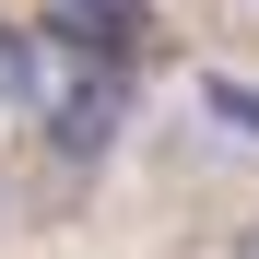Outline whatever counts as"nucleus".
Segmentation results:
<instances>
[{"mask_svg": "<svg viewBox=\"0 0 259 259\" xmlns=\"http://www.w3.org/2000/svg\"><path fill=\"white\" fill-rule=\"evenodd\" d=\"M200 12H236V0H200Z\"/></svg>", "mask_w": 259, "mask_h": 259, "instance_id": "39448f33", "label": "nucleus"}, {"mask_svg": "<svg viewBox=\"0 0 259 259\" xmlns=\"http://www.w3.org/2000/svg\"><path fill=\"white\" fill-rule=\"evenodd\" d=\"M236 259H259V236H236Z\"/></svg>", "mask_w": 259, "mask_h": 259, "instance_id": "20e7f679", "label": "nucleus"}, {"mask_svg": "<svg viewBox=\"0 0 259 259\" xmlns=\"http://www.w3.org/2000/svg\"><path fill=\"white\" fill-rule=\"evenodd\" d=\"M0 106H24V118H48V48H35L24 24H0Z\"/></svg>", "mask_w": 259, "mask_h": 259, "instance_id": "f03ea898", "label": "nucleus"}, {"mask_svg": "<svg viewBox=\"0 0 259 259\" xmlns=\"http://www.w3.org/2000/svg\"><path fill=\"white\" fill-rule=\"evenodd\" d=\"M118 118H130V71H71V82H48V142H59L71 165H95V153L118 142Z\"/></svg>", "mask_w": 259, "mask_h": 259, "instance_id": "f257e3e1", "label": "nucleus"}, {"mask_svg": "<svg viewBox=\"0 0 259 259\" xmlns=\"http://www.w3.org/2000/svg\"><path fill=\"white\" fill-rule=\"evenodd\" d=\"M200 106L224 118V130H247V142H259V95H247V82H200Z\"/></svg>", "mask_w": 259, "mask_h": 259, "instance_id": "7ed1b4c3", "label": "nucleus"}]
</instances>
